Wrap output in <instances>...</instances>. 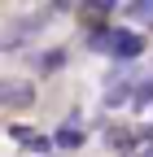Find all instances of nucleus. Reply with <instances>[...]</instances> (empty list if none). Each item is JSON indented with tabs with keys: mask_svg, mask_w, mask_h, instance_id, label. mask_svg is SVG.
Segmentation results:
<instances>
[{
	"mask_svg": "<svg viewBox=\"0 0 153 157\" xmlns=\"http://www.w3.org/2000/svg\"><path fill=\"white\" fill-rule=\"evenodd\" d=\"M109 48L118 52L123 61H131V57H140L144 44H140V35H131V31H114V35H109Z\"/></svg>",
	"mask_w": 153,
	"mask_h": 157,
	"instance_id": "obj_1",
	"label": "nucleus"
},
{
	"mask_svg": "<svg viewBox=\"0 0 153 157\" xmlns=\"http://www.w3.org/2000/svg\"><path fill=\"white\" fill-rule=\"evenodd\" d=\"M0 105H31V83L5 78V83H0Z\"/></svg>",
	"mask_w": 153,
	"mask_h": 157,
	"instance_id": "obj_2",
	"label": "nucleus"
},
{
	"mask_svg": "<svg viewBox=\"0 0 153 157\" xmlns=\"http://www.w3.org/2000/svg\"><path fill=\"white\" fill-rule=\"evenodd\" d=\"M79 140H83V131H74V127L57 131V144H61V148H79Z\"/></svg>",
	"mask_w": 153,
	"mask_h": 157,
	"instance_id": "obj_3",
	"label": "nucleus"
},
{
	"mask_svg": "<svg viewBox=\"0 0 153 157\" xmlns=\"http://www.w3.org/2000/svg\"><path fill=\"white\" fill-rule=\"evenodd\" d=\"M40 66H44V70H61V66H66V52H61V48L44 52V61H40Z\"/></svg>",
	"mask_w": 153,
	"mask_h": 157,
	"instance_id": "obj_4",
	"label": "nucleus"
}]
</instances>
